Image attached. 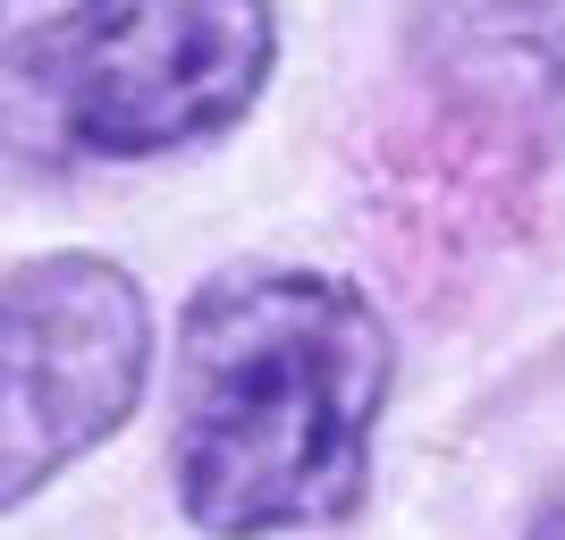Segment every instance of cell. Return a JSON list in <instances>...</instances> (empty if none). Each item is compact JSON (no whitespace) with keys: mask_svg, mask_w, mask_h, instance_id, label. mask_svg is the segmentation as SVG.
I'll list each match as a JSON object with an SVG mask.
<instances>
[{"mask_svg":"<svg viewBox=\"0 0 565 540\" xmlns=\"http://www.w3.org/2000/svg\"><path fill=\"white\" fill-rule=\"evenodd\" d=\"M270 60V0H76L9 43V127L34 152L152 161L228 136Z\"/></svg>","mask_w":565,"mask_h":540,"instance_id":"2","label":"cell"},{"mask_svg":"<svg viewBox=\"0 0 565 540\" xmlns=\"http://www.w3.org/2000/svg\"><path fill=\"white\" fill-rule=\"evenodd\" d=\"M388 329L330 271L245 262L178 313L169 481L194 532L270 540L347 523L372 490Z\"/></svg>","mask_w":565,"mask_h":540,"instance_id":"1","label":"cell"},{"mask_svg":"<svg viewBox=\"0 0 565 540\" xmlns=\"http://www.w3.org/2000/svg\"><path fill=\"white\" fill-rule=\"evenodd\" d=\"M523 540H565V481L532 507V523H523Z\"/></svg>","mask_w":565,"mask_h":540,"instance_id":"5","label":"cell"},{"mask_svg":"<svg viewBox=\"0 0 565 540\" xmlns=\"http://www.w3.org/2000/svg\"><path fill=\"white\" fill-rule=\"evenodd\" d=\"M152 313L143 287L102 254H34L9 271L0 313V490L9 507L43 490L60 465L102 447L143 398Z\"/></svg>","mask_w":565,"mask_h":540,"instance_id":"3","label":"cell"},{"mask_svg":"<svg viewBox=\"0 0 565 540\" xmlns=\"http://www.w3.org/2000/svg\"><path fill=\"white\" fill-rule=\"evenodd\" d=\"M423 25L472 102H565V0H423Z\"/></svg>","mask_w":565,"mask_h":540,"instance_id":"4","label":"cell"}]
</instances>
